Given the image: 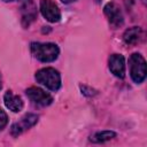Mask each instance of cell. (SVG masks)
<instances>
[{"mask_svg": "<svg viewBox=\"0 0 147 147\" xmlns=\"http://www.w3.org/2000/svg\"><path fill=\"white\" fill-rule=\"evenodd\" d=\"M32 55L40 62H53L59 57L60 48L53 42H31L30 45Z\"/></svg>", "mask_w": 147, "mask_h": 147, "instance_id": "1", "label": "cell"}, {"mask_svg": "<svg viewBox=\"0 0 147 147\" xmlns=\"http://www.w3.org/2000/svg\"><path fill=\"white\" fill-rule=\"evenodd\" d=\"M34 78L37 83L41 84L49 91L56 92L61 87V75L54 68L47 67V68L39 69L36 72Z\"/></svg>", "mask_w": 147, "mask_h": 147, "instance_id": "2", "label": "cell"}, {"mask_svg": "<svg viewBox=\"0 0 147 147\" xmlns=\"http://www.w3.org/2000/svg\"><path fill=\"white\" fill-rule=\"evenodd\" d=\"M129 71L131 79L136 84H140L145 80L147 68L144 56L139 53H133L129 59Z\"/></svg>", "mask_w": 147, "mask_h": 147, "instance_id": "3", "label": "cell"}, {"mask_svg": "<svg viewBox=\"0 0 147 147\" xmlns=\"http://www.w3.org/2000/svg\"><path fill=\"white\" fill-rule=\"evenodd\" d=\"M25 94L31 103L37 107H47L53 102V96L40 87L31 86L25 90Z\"/></svg>", "mask_w": 147, "mask_h": 147, "instance_id": "4", "label": "cell"}, {"mask_svg": "<svg viewBox=\"0 0 147 147\" xmlns=\"http://www.w3.org/2000/svg\"><path fill=\"white\" fill-rule=\"evenodd\" d=\"M38 119H39V116L36 115V114H25L18 122L14 123L10 127V133L13 137H18L20 134H22L24 131L29 130L30 127L34 126L37 123H38Z\"/></svg>", "mask_w": 147, "mask_h": 147, "instance_id": "5", "label": "cell"}, {"mask_svg": "<svg viewBox=\"0 0 147 147\" xmlns=\"http://www.w3.org/2000/svg\"><path fill=\"white\" fill-rule=\"evenodd\" d=\"M39 9L41 15L51 23H56L61 20V11L53 0H40Z\"/></svg>", "mask_w": 147, "mask_h": 147, "instance_id": "6", "label": "cell"}, {"mask_svg": "<svg viewBox=\"0 0 147 147\" xmlns=\"http://www.w3.org/2000/svg\"><path fill=\"white\" fill-rule=\"evenodd\" d=\"M103 13L108 20V23L110 24L111 28L117 29L119 26L123 25L124 23V17L123 14L121 11V8L114 3V2H108L105 7H103Z\"/></svg>", "mask_w": 147, "mask_h": 147, "instance_id": "7", "label": "cell"}, {"mask_svg": "<svg viewBox=\"0 0 147 147\" xmlns=\"http://www.w3.org/2000/svg\"><path fill=\"white\" fill-rule=\"evenodd\" d=\"M21 3V15L22 25L28 28L37 18V7L33 0H20Z\"/></svg>", "mask_w": 147, "mask_h": 147, "instance_id": "8", "label": "cell"}, {"mask_svg": "<svg viewBox=\"0 0 147 147\" xmlns=\"http://www.w3.org/2000/svg\"><path fill=\"white\" fill-rule=\"evenodd\" d=\"M108 67L110 72L117 78L125 76V59L122 54H111L108 59Z\"/></svg>", "mask_w": 147, "mask_h": 147, "instance_id": "9", "label": "cell"}, {"mask_svg": "<svg viewBox=\"0 0 147 147\" xmlns=\"http://www.w3.org/2000/svg\"><path fill=\"white\" fill-rule=\"evenodd\" d=\"M3 103L13 113H20L24 107V102H23L22 98L20 95H17V94H14L13 91H10V90L5 92V94H3Z\"/></svg>", "mask_w": 147, "mask_h": 147, "instance_id": "10", "label": "cell"}, {"mask_svg": "<svg viewBox=\"0 0 147 147\" xmlns=\"http://www.w3.org/2000/svg\"><path fill=\"white\" fill-rule=\"evenodd\" d=\"M141 39H142V30L139 26L129 28L123 33V40H124V42L126 45H130V46L137 45L138 42H140Z\"/></svg>", "mask_w": 147, "mask_h": 147, "instance_id": "11", "label": "cell"}, {"mask_svg": "<svg viewBox=\"0 0 147 147\" xmlns=\"http://www.w3.org/2000/svg\"><path fill=\"white\" fill-rule=\"evenodd\" d=\"M116 137V133L114 131H109V130H106V131H100V132H96L94 133L90 140L92 142H95V144H102V142H106L108 140H111L113 138Z\"/></svg>", "mask_w": 147, "mask_h": 147, "instance_id": "12", "label": "cell"}, {"mask_svg": "<svg viewBox=\"0 0 147 147\" xmlns=\"http://www.w3.org/2000/svg\"><path fill=\"white\" fill-rule=\"evenodd\" d=\"M80 90H82V93L86 96H94L95 94H98V91L90 87V86H86V85H80Z\"/></svg>", "mask_w": 147, "mask_h": 147, "instance_id": "13", "label": "cell"}, {"mask_svg": "<svg viewBox=\"0 0 147 147\" xmlns=\"http://www.w3.org/2000/svg\"><path fill=\"white\" fill-rule=\"evenodd\" d=\"M8 124V116L3 109L0 108V132L7 126Z\"/></svg>", "mask_w": 147, "mask_h": 147, "instance_id": "14", "label": "cell"}, {"mask_svg": "<svg viewBox=\"0 0 147 147\" xmlns=\"http://www.w3.org/2000/svg\"><path fill=\"white\" fill-rule=\"evenodd\" d=\"M63 3H71V2H74V1H76V0H61Z\"/></svg>", "mask_w": 147, "mask_h": 147, "instance_id": "15", "label": "cell"}, {"mask_svg": "<svg viewBox=\"0 0 147 147\" xmlns=\"http://www.w3.org/2000/svg\"><path fill=\"white\" fill-rule=\"evenodd\" d=\"M2 88V77H1V72H0V90Z\"/></svg>", "mask_w": 147, "mask_h": 147, "instance_id": "16", "label": "cell"}, {"mask_svg": "<svg viewBox=\"0 0 147 147\" xmlns=\"http://www.w3.org/2000/svg\"><path fill=\"white\" fill-rule=\"evenodd\" d=\"M3 1H6V2H10V1H15V0H3Z\"/></svg>", "mask_w": 147, "mask_h": 147, "instance_id": "17", "label": "cell"}]
</instances>
